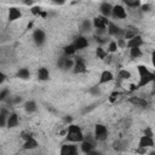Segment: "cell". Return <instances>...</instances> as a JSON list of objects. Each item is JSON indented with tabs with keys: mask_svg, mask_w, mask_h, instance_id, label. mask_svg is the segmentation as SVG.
<instances>
[{
	"mask_svg": "<svg viewBox=\"0 0 155 155\" xmlns=\"http://www.w3.org/2000/svg\"><path fill=\"white\" fill-rule=\"evenodd\" d=\"M85 139L84 132L81 130V127L79 125L75 124H69L65 131V138L64 142L65 143H73V144H80L82 140Z\"/></svg>",
	"mask_w": 155,
	"mask_h": 155,
	"instance_id": "cell-1",
	"label": "cell"
},
{
	"mask_svg": "<svg viewBox=\"0 0 155 155\" xmlns=\"http://www.w3.org/2000/svg\"><path fill=\"white\" fill-rule=\"evenodd\" d=\"M136 68H137V71H138V75H139V80H138V84H137V88L145 87L147 85H149L150 82L154 81V79H155V73H153L151 70H149L148 67H145V65H143V64H138Z\"/></svg>",
	"mask_w": 155,
	"mask_h": 155,
	"instance_id": "cell-2",
	"label": "cell"
},
{
	"mask_svg": "<svg viewBox=\"0 0 155 155\" xmlns=\"http://www.w3.org/2000/svg\"><path fill=\"white\" fill-rule=\"evenodd\" d=\"M109 136V130L105 125L103 124H96L94 125V131H93V137L98 142H104Z\"/></svg>",
	"mask_w": 155,
	"mask_h": 155,
	"instance_id": "cell-3",
	"label": "cell"
},
{
	"mask_svg": "<svg viewBox=\"0 0 155 155\" xmlns=\"http://www.w3.org/2000/svg\"><path fill=\"white\" fill-rule=\"evenodd\" d=\"M107 34H108V36H115L116 39H122L124 29H121L117 24H115L114 22L110 21L108 27H107Z\"/></svg>",
	"mask_w": 155,
	"mask_h": 155,
	"instance_id": "cell-4",
	"label": "cell"
},
{
	"mask_svg": "<svg viewBox=\"0 0 155 155\" xmlns=\"http://www.w3.org/2000/svg\"><path fill=\"white\" fill-rule=\"evenodd\" d=\"M71 70H73L74 74H85L87 71L86 61L82 57H75L74 65H73V69Z\"/></svg>",
	"mask_w": 155,
	"mask_h": 155,
	"instance_id": "cell-5",
	"label": "cell"
},
{
	"mask_svg": "<svg viewBox=\"0 0 155 155\" xmlns=\"http://www.w3.org/2000/svg\"><path fill=\"white\" fill-rule=\"evenodd\" d=\"M109 22H110V19L107 18V17H103V16H101V15H99V16H96V17H93V19H92V28L96 29V30H98V29H104V30H107V27H108Z\"/></svg>",
	"mask_w": 155,
	"mask_h": 155,
	"instance_id": "cell-6",
	"label": "cell"
},
{
	"mask_svg": "<svg viewBox=\"0 0 155 155\" xmlns=\"http://www.w3.org/2000/svg\"><path fill=\"white\" fill-rule=\"evenodd\" d=\"M59 155H79L78 145L73 143H64L61 145Z\"/></svg>",
	"mask_w": 155,
	"mask_h": 155,
	"instance_id": "cell-7",
	"label": "cell"
},
{
	"mask_svg": "<svg viewBox=\"0 0 155 155\" xmlns=\"http://www.w3.org/2000/svg\"><path fill=\"white\" fill-rule=\"evenodd\" d=\"M110 17H113V18H115V19H125V18L127 17V11H126V8H125L122 5H120V4L113 5L111 16H110Z\"/></svg>",
	"mask_w": 155,
	"mask_h": 155,
	"instance_id": "cell-8",
	"label": "cell"
},
{
	"mask_svg": "<svg viewBox=\"0 0 155 155\" xmlns=\"http://www.w3.org/2000/svg\"><path fill=\"white\" fill-rule=\"evenodd\" d=\"M71 45L74 46V48H75L76 51H81V50H85V48L88 46V40H87V38L84 36V35H78V36L74 39V41L71 42Z\"/></svg>",
	"mask_w": 155,
	"mask_h": 155,
	"instance_id": "cell-9",
	"label": "cell"
},
{
	"mask_svg": "<svg viewBox=\"0 0 155 155\" xmlns=\"http://www.w3.org/2000/svg\"><path fill=\"white\" fill-rule=\"evenodd\" d=\"M33 41L35 42L36 46H42L45 42H46V34L42 29H35L33 31Z\"/></svg>",
	"mask_w": 155,
	"mask_h": 155,
	"instance_id": "cell-10",
	"label": "cell"
},
{
	"mask_svg": "<svg viewBox=\"0 0 155 155\" xmlns=\"http://www.w3.org/2000/svg\"><path fill=\"white\" fill-rule=\"evenodd\" d=\"M114 79H115V76H114V74L110 71V70H103L102 73H101V75H99V79H98V82H97V85L98 86H101V85H105V84H109V82H111V81H114Z\"/></svg>",
	"mask_w": 155,
	"mask_h": 155,
	"instance_id": "cell-11",
	"label": "cell"
},
{
	"mask_svg": "<svg viewBox=\"0 0 155 155\" xmlns=\"http://www.w3.org/2000/svg\"><path fill=\"white\" fill-rule=\"evenodd\" d=\"M155 145L154 138L153 137H147V136H140L138 139V148H144V149H153Z\"/></svg>",
	"mask_w": 155,
	"mask_h": 155,
	"instance_id": "cell-12",
	"label": "cell"
},
{
	"mask_svg": "<svg viewBox=\"0 0 155 155\" xmlns=\"http://www.w3.org/2000/svg\"><path fill=\"white\" fill-rule=\"evenodd\" d=\"M19 125V116L17 113H10L6 120V127L7 128H15Z\"/></svg>",
	"mask_w": 155,
	"mask_h": 155,
	"instance_id": "cell-13",
	"label": "cell"
},
{
	"mask_svg": "<svg viewBox=\"0 0 155 155\" xmlns=\"http://www.w3.org/2000/svg\"><path fill=\"white\" fill-rule=\"evenodd\" d=\"M144 45V40H143V38L138 34V35H136L134 38H132V39H130V40H127L126 41V47L127 48H132V47H142Z\"/></svg>",
	"mask_w": 155,
	"mask_h": 155,
	"instance_id": "cell-14",
	"label": "cell"
},
{
	"mask_svg": "<svg viewBox=\"0 0 155 155\" xmlns=\"http://www.w3.org/2000/svg\"><path fill=\"white\" fill-rule=\"evenodd\" d=\"M92 150H94V143H93L92 140L85 138V139L80 143V151L84 153V154L86 155V154L91 153Z\"/></svg>",
	"mask_w": 155,
	"mask_h": 155,
	"instance_id": "cell-15",
	"label": "cell"
},
{
	"mask_svg": "<svg viewBox=\"0 0 155 155\" xmlns=\"http://www.w3.org/2000/svg\"><path fill=\"white\" fill-rule=\"evenodd\" d=\"M21 17H22V12L19 8H17L15 6L8 8V12H7V21L8 22H15V21L19 19Z\"/></svg>",
	"mask_w": 155,
	"mask_h": 155,
	"instance_id": "cell-16",
	"label": "cell"
},
{
	"mask_svg": "<svg viewBox=\"0 0 155 155\" xmlns=\"http://www.w3.org/2000/svg\"><path fill=\"white\" fill-rule=\"evenodd\" d=\"M111 8H113V5H111L110 2H107V1L101 2V5H99V12H101V16L109 18V17L111 16Z\"/></svg>",
	"mask_w": 155,
	"mask_h": 155,
	"instance_id": "cell-17",
	"label": "cell"
},
{
	"mask_svg": "<svg viewBox=\"0 0 155 155\" xmlns=\"http://www.w3.org/2000/svg\"><path fill=\"white\" fill-rule=\"evenodd\" d=\"M128 102L134 107H139V108H147L148 107V101L145 98H142V97L132 96L128 98Z\"/></svg>",
	"mask_w": 155,
	"mask_h": 155,
	"instance_id": "cell-18",
	"label": "cell"
},
{
	"mask_svg": "<svg viewBox=\"0 0 155 155\" xmlns=\"http://www.w3.org/2000/svg\"><path fill=\"white\" fill-rule=\"evenodd\" d=\"M136 35H138V29L136 27H133V25H127L124 29V36H122V39L127 41V40L132 39V38H134Z\"/></svg>",
	"mask_w": 155,
	"mask_h": 155,
	"instance_id": "cell-19",
	"label": "cell"
},
{
	"mask_svg": "<svg viewBox=\"0 0 155 155\" xmlns=\"http://www.w3.org/2000/svg\"><path fill=\"white\" fill-rule=\"evenodd\" d=\"M36 78L39 81H48L50 80V70L46 67H40L36 71Z\"/></svg>",
	"mask_w": 155,
	"mask_h": 155,
	"instance_id": "cell-20",
	"label": "cell"
},
{
	"mask_svg": "<svg viewBox=\"0 0 155 155\" xmlns=\"http://www.w3.org/2000/svg\"><path fill=\"white\" fill-rule=\"evenodd\" d=\"M36 148H39V140L35 137H33V138L23 142V145H22V149L23 150H34Z\"/></svg>",
	"mask_w": 155,
	"mask_h": 155,
	"instance_id": "cell-21",
	"label": "cell"
},
{
	"mask_svg": "<svg viewBox=\"0 0 155 155\" xmlns=\"http://www.w3.org/2000/svg\"><path fill=\"white\" fill-rule=\"evenodd\" d=\"M23 108H24L25 113H28V114H33V113H35V111L38 110V104H36L35 101L30 99V101H27V102L23 104Z\"/></svg>",
	"mask_w": 155,
	"mask_h": 155,
	"instance_id": "cell-22",
	"label": "cell"
},
{
	"mask_svg": "<svg viewBox=\"0 0 155 155\" xmlns=\"http://www.w3.org/2000/svg\"><path fill=\"white\" fill-rule=\"evenodd\" d=\"M16 78L21 79V80H28L30 78V71L28 68H19L16 73Z\"/></svg>",
	"mask_w": 155,
	"mask_h": 155,
	"instance_id": "cell-23",
	"label": "cell"
},
{
	"mask_svg": "<svg viewBox=\"0 0 155 155\" xmlns=\"http://www.w3.org/2000/svg\"><path fill=\"white\" fill-rule=\"evenodd\" d=\"M132 78V74L130 70L127 69H119L117 71V79L119 81H125V80H130Z\"/></svg>",
	"mask_w": 155,
	"mask_h": 155,
	"instance_id": "cell-24",
	"label": "cell"
},
{
	"mask_svg": "<svg viewBox=\"0 0 155 155\" xmlns=\"http://www.w3.org/2000/svg\"><path fill=\"white\" fill-rule=\"evenodd\" d=\"M63 53H64L65 57H71V56H74L76 53V50L74 48V46L71 44H69V45H65L63 47Z\"/></svg>",
	"mask_w": 155,
	"mask_h": 155,
	"instance_id": "cell-25",
	"label": "cell"
},
{
	"mask_svg": "<svg viewBox=\"0 0 155 155\" xmlns=\"http://www.w3.org/2000/svg\"><path fill=\"white\" fill-rule=\"evenodd\" d=\"M142 56H143V51H142L140 47H132V48H130V57L131 58L136 59V58H139Z\"/></svg>",
	"mask_w": 155,
	"mask_h": 155,
	"instance_id": "cell-26",
	"label": "cell"
},
{
	"mask_svg": "<svg viewBox=\"0 0 155 155\" xmlns=\"http://www.w3.org/2000/svg\"><path fill=\"white\" fill-rule=\"evenodd\" d=\"M108 54H109V53H108V52H107L102 46H98V47L96 48V58H98V59L103 61Z\"/></svg>",
	"mask_w": 155,
	"mask_h": 155,
	"instance_id": "cell-27",
	"label": "cell"
},
{
	"mask_svg": "<svg viewBox=\"0 0 155 155\" xmlns=\"http://www.w3.org/2000/svg\"><path fill=\"white\" fill-rule=\"evenodd\" d=\"M113 148L115 150H117V151H122V150H125L127 148V143L125 140H116V142H114Z\"/></svg>",
	"mask_w": 155,
	"mask_h": 155,
	"instance_id": "cell-28",
	"label": "cell"
},
{
	"mask_svg": "<svg viewBox=\"0 0 155 155\" xmlns=\"http://www.w3.org/2000/svg\"><path fill=\"white\" fill-rule=\"evenodd\" d=\"M10 113H7L5 109L0 110V127H6V120Z\"/></svg>",
	"mask_w": 155,
	"mask_h": 155,
	"instance_id": "cell-29",
	"label": "cell"
},
{
	"mask_svg": "<svg viewBox=\"0 0 155 155\" xmlns=\"http://www.w3.org/2000/svg\"><path fill=\"white\" fill-rule=\"evenodd\" d=\"M81 31H90L92 29V21L90 19H84L81 23Z\"/></svg>",
	"mask_w": 155,
	"mask_h": 155,
	"instance_id": "cell-30",
	"label": "cell"
},
{
	"mask_svg": "<svg viewBox=\"0 0 155 155\" xmlns=\"http://www.w3.org/2000/svg\"><path fill=\"white\" fill-rule=\"evenodd\" d=\"M117 50H119V47H117V45H116V41H115V40H110V41L108 42L107 52H108V53H115Z\"/></svg>",
	"mask_w": 155,
	"mask_h": 155,
	"instance_id": "cell-31",
	"label": "cell"
},
{
	"mask_svg": "<svg viewBox=\"0 0 155 155\" xmlns=\"http://www.w3.org/2000/svg\"><path fill=\"white\" fill-rule=\"evenodd\" d=\"M125 4L127 7H131V8H138L142 5L139 0H125Z\"/></svg>",
	"mask_w": 155,
	"mask_h": 155,
	"instance_id": "cell-32",
	"label": "cell"
},
{
	"mask_svg": "<svg viewBox=\"0 0 155 155\" xmlns=\"http://www.w3.org/2000/svg\"><path fill=\"white\" fill-rule=\"evenodd\" d=\"M41 12H42V8L40 6H38V5L30 7V13L33 16H35V17H40L41 16Z\"/></svg>",
	"mask_w": 155,
	"mask_h": 155,
	"instance_id": "cell-33",
	"label": "cell"
},
{
	"mask_svg": "<svg viewBox=\"0 0 155 155\" xmlns=\"http://www.w3.org/2000/svg\"><path fill=\"white\" fill-rule=\"evenodd\" d=\"M33 137H34L33 132H30V131H28V130L21 132V139H22L23 142H25V140H28V139H30V138H33Z\"/></svg>",
	"mask_w": 155,
	"mask_h": 155,
	"instance_id": "cell-34",
	"label": "cell"
},
{
	"mask_svg": "<svg viewBox=\"0 0 155 155\" xmlns=\"http://www.w3.org/2000/svg\"><path fill=\"white\" fill-rule=\"evenodd\" d=\"M8 97H10V90L8 88H4L0 91V102L6 101Z\"/></svg>",
	"mask_w": 155,
	"mask_h": 155,
	"instance_id": "cell-35",
	"label": "cell"
},
{
	"mask_svg": "<svg viewBox=\"0 0 155 155\" xmlns=\"http://www.w3.org/2000/svg\"><path fill=\"white\" fill-rule=\"evenodd\" d=\"M74 65V59L70 57H65V62H64V67L63 69H73Z\"/></svg>",
	"mask_w": 155,
	"mask_h": 155,
	"instance_id": "cell-36",
	"label": "cell"
},
{
	"mask_svg": "<svg viewBox=\"0 0 155 155\" xmlns=\"http://www.w3.org/2000/svg\"><path fill=\"white\" fill-rule=\"evenodd\" d=\"M94 40H96V41L99 44V46H102V45L107 44L108 38H107V36H98V35H94Z\"/></svg>",
	"mask_w": 155,
	"mask_h": 155,
	"instance_id": "cell-37",
	"label": "cell"
},
{
	"mask_svg": "<svg viewBox=\"0 0 155 155\" xmlns=\"http://www.w3.org/2000/svg\"><path fill=\"white\" fill-rule=\"evenodd\" d=\"M119 96H120V92L114 91V92H111V93H110V96H109V98H108V99H109V102H110V103H115Z\"/></svg>",
	"mask_w": 155,
	"mask_h": 155,
	"instance_id": "cell-38",
	"label": "cell"
},
{
	"mask_svg": "<svg viewBox=\"0 0 155 155\" xmlns=\"http://www.w3.org/2000/svg\"><path fill=\"white\" fill-rule=\"evenodd\" d=\"M88 92H90V93H92V94H94V96H99V94H101V90H99V86H98V85H96V86H92V87L88 90Z\"/></svg>",
	"mask_w": 155,
	"mask_h": 155,
	"instance_id": "cell-39",
	"label": "cell"
},
{
	"mask_svg": "<svg viewBox=\"0 0 155 155\" xmlns=\"http://www.w3.org/2000/svg\"><path fill=\"white\" fill-rule=\"evenodd\" d=\"M115 41H116V45H117L119 48H125L126 47V40H124V39H116Z\"/></svg>",
	"mask_w": 155,
	"mask_h": 155,
	"instance_id": "cell-40",
	"label": "cell"
},
{
	"mask_svg": "<svg viewBox=\"0 0 155 155\" xmlns=\"http://www.w3.org/2000/svg\"><path fill=\"white\" fill-rule=\"evenodd\" d=\"M144 136H147V137H154V131H153V128H151L150 126L145 127V130H144Z\"/></svg>",
	"mask_w": 155,
	"mask_h": 155,
	"instance_id": "cell-41",
	"label": "cell"
},
{
	"mask_svg": "<svg viewBox=\"0 0 155 155\" xmlns=\"http://www.w3.org/2000/svg\"><path fill=\"white\" fill-rule=\"evenodd\" d=\"M139 8H140L143 12H148V11H150V5H149V4H142V5L139 6Z\"/></svg>",
	"mask_w": 155,
	"mask_h": 155,
	"instance_id": "cell-42",
	"label": "cell"
},
{
	"mask_svg": "<svg viewBox=\"0 0 155 155\" xmlns=\"http://www.w3.org/2000/svg\"><path fill=\"white\" fill-rule=\"evenodd\" d=\"M6 78H7V76H6V74H5V73H2V71L0 70V85H2V84L6 81Z\"/></svg>",
	"mask_w": 155,
	"mask_h": 155,
	"instance_id": "cell-43",
	"label": "cell"
},
{
	"mask_svg": "<svg viewBox=\"0 0 155 155\" xmlns=\"http://www.w3.org/2000/svg\"><path fill=\"white\" fill-rule=\"evenodd\" d=\"M86 155H103V154H102L101 151H98V150L94 149V150H92L91 153H88V154H86Z\"/></svg>",
	"mask_w": 155,
	"mask_h": 155,
	"instance_id": "cell-44",
	"label": "cell"
},
{
	"mask_svg": "<svg viewBox=\"0 0 155 155\" xmlns=\"http://www.w3.org/2000/svg\"><path fill=\"white\" fill-rule=\"evenodd\" d=\"M136 151L143 155V154H145V153H147V149H144V148H137V149H136Z\"/></svg>",
	"mask_w": 155,
	"mask_h": 155,
	"instance_id": "cell-45",
	"label": "cell"
},
{
	"mask_svg": "<svg viewBox=\"0 0 155 155\" xmlns=\"http://www.w3.org/2000/svg\"><path fill=\"white\" fill-rule=\"evenodd\" d=\"M136 90H138V88H137V85H136V84H131V85H130L128 91H131V92H132V91H136Z\"/></svg>",
	"mask_w": 155,
	"mask_h": 155,
	"instance_id": "cell-46",
	"label": "cell"
},
{
	"mask_svg": "<svg viewBox=\"0 0 155 155\" xmlns=\"http://www.w3.org/2000/svg\"><path fill=\"white\" fill-rule=\"evenodd\" d=\"M21 102H22V98H21V97H16V98L13 99L12 104H18V103H21Z\"/></svg>",
	"mask_w": 155,
	"mask_h": 155,
	"instance_id": "cell-47",
	"label": "cell"
},
{
	"mask_svg": "<svg viewBox=\"0 0 155 155\" xmlns=\"http://www.w3.org/2000/svg\"><path fill=\"white\" fill-rule=\"evenodd\" d=\"M24 4H25V5H33V1H25Z\"/></svg>",
	"mask_w": 155,
	"mask_h": 155,
	"instance_id": "cell-48",
	"label": "cell"
},
{
	"mask_svg": "<svg viewBox=\"0 0 155 155\" xmlns=\"http://www.w3.org/2000/svg\"><path fill=\"white\" fill-rule=\"evenodd\" d=\"M149 155H155V151H154V150H151V151L149 153Z\"/></svg>",
	"mask_w": 155,
	"mask_h": 155,
	"instance_id": "cell-49",
	"label": "cell"
}]
</instances>
